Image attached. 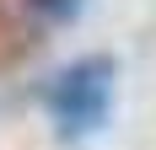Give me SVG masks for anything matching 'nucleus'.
<instances>
[{"label": "nucleus", "mask_w": 156, "mask_h": 150, "mask_svg": "<svg viewBox=\"0 0 156 150\" xmlns=\"http://www.w3.org/2000/svg\"><path fill=\"white\" fill-rule=\"evenodd\" d=\"M113 86H119V64L108 54H81V59H70L43 86V107H48V118H54V134L65 145L102 134V123L113 113Z\"/></svg>", "instance_id": "obj_1"}, {"label": "nucleus", "mask_w": 156, "mask_h": 150, "mask_svg": "<svg viewBox=\"0 0 156 150\" xmlns=\"http://www.w3.org/2000/svg\"><path fill=\"white\" fill-rule=\"evenodd\" d=\"M38 22H48V27H65V22H76L81 11H86V0H22Z\"/></svg>", "instance_id": "obj_2"}, {"label": "nucleus", "mask_w": 156, "mask_h": 150, "mask_svg": "<svg viewBox=\"0 0 156 150\" xmlns=\"http://www.w3.org/2000/svg\"><path fill=\"white\" fill-rule=\"evenodd\" d=\"M27 43H32V38L22 32V22H16V16L0 5V70H5V64H11V59H16V54H22Z\"/></svg>", "instance_id": "obj_3"}]
</instances>
